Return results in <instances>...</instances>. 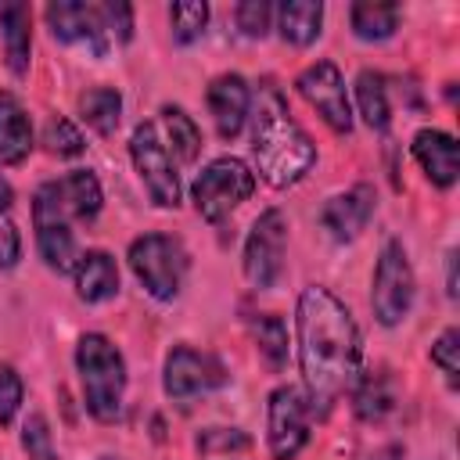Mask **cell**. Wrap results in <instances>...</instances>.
<instances>
[{"label": "cell", "instance_id": "cell-28", "mask_svg": "<svg viewBox=\"0 0 460 460\" xmlns=\"http://www.w3.org/2000/svg\"><path fill=\"white\" fill-rule=\"evenodd\" d=\"M18 259H22V237L14 223V190L0 172V270L18 266Z\"/></svg>", "mask_w": 460, "mask_h": 460}, {"label": "cell", "instance_id": "cell-26", "mask_svg": "<svg viewBox=\"0 0 460 460\" xmlns=\"http://www.w3.org/2000/svg\"><path fill=\"white\" fill-rule=\"evenodd\" d=\"M162 126H165V137H169V144H172V155H176L180 162H194L198 151H201V129H198V122H194L183 108L165 104V108H162Z\"/></svg>", "mask_w": 460, "mask_h": 460}, {"label": "cell", "instance_id": "cell-4", "mask_svg": "<svg viewBox=\"0 0 460 460\" xmlns=\"http://www.w3.org/2000/svg\"><path fill=\"white\" fill-rule=\"evenodd\" d=\"M252 190H255V176L241 158H216L198 172V180L190 187V198H194V208H198L201 219L219 223L241 201H248Z\"/></svg>", "mask_w": 460, "mask_h": 460}, {"label": "cell", "instance_id": "cell-7", "mask_svg": "<svg viewBox=\"0 0 460 460\" xmlns=\"http://www.w3.org/2000/svg\"><path fill=\"white\" fill-rule=\"evenodd\" d=\"M370 305H374L377 323H385V327H395L413 305V270H410L406 248L399 241H388L377 255Z\"/></svg>", "mask_w": 460, "mask_h": 460}, {"label": "cell", "instance_id": "cell-22", "mask_svg": "<svg viewBox=\"0 0 460 460\" xmlns=\"http://www.w3.org/2000/svg\"><path fill=\"white\" fill-rule=\"evenodd\" d=\"M352 406H356V417L359 420H381L388 417V410L395 406V392H392V381L385 370H367L363 377L352 381Z\"/></svg>", "mask_w": 460, "mask_h": 460}, {"label": "cell", "instance_id": "cell-38", "mask_svg": "<svg viewBox=\"0 0 460 460\" xmlns=\"http://www.w3.org/2000/svg\"><path fill=\"white\" fill-rule=\"evenodd\" d=\"M370 460H399V446H392V449H381L377 456H370Z\"/></svg>", "mask_w": 460, "mask_h": 460}, {"label": "cell", "instance_id": "cell-31", "mask_svg": "<svg viewBox=\"0 0 460 460\" xmlns=\"http://www.w3.org/2000/svg\"><path fill=\"white\" fill-rule=\"evenodd\" d=\"M22 446H25L29 460H58L54 438H50V428H47L43 413H29L25 417V424H22Z\"/></svg>", "mask_w": 460, "mask_h": 460}, {"label": "cell", "instance_id": "cell-37", "mask_svg": "<svg viewBox=\"0 0 460 460\" xmlns=\"http://www.w3.org/2000/svg\"><path fill=\"white\" fill-rule=\"evenodd\" d=\"M446 291H449V298H456V252H449V270H446Z\"/></svg>", "mask_w": 460, "mask_h": 460}, {"label": "cell", "instance_id": "cell-8", "mask_svg": "<svg viewBox=\"0 0 460 460\" xmlns=\"http://www.w3.org/2000/svg\"><path fill=\"white\" fill-rule=\"evenodd\" d=\"M129 155H133V165H137V172H140L151 201L158 208H176L180 205V176H176V165H172L169 147L158 140L155 122H140L133 129Z\"/></svg>", "mask_w": 460, "mask_h": 460}, {"label": "cell", "instance_id": "cell-19", "mask_svg": "<svg viewBox=\"0 0 460 460\" xmlns=\"http://www.w3.org/2000/svg\"><path fill=\"white\" fill-rule=\"evenodd\" d=\"M32 14L25 4H4L0 7V36H4V58L14 75L29 72V50H32Z\"/></svg>", "mask_w": 460, "mask_h": 460}, {"label": "cell", "instance_id": "cell-23", "mask_svg": "<svg viewBox=\"0 0 460 460\" xmlns=\"http://www.w3.org/2000/svg\"><path fill=\"white\" fill-rule=\"evenodd\" d=\"M399 18H402V7H399V4H374V0H363V4H352V11H349L352 32H356L359 40H388V36L399 29Z\"/></svg>", "mask_w": 460, "mask_h": 460}, {"label": "cell", "instance_id": "cell-29", "mask_svg": "<svg viewBox=\"0 0 460 460\" xmlns=\"http://www.w3.org/2000/svg\"><path fill=\"white\" fill-rule=\"evenodd\" d=\"M205 22H208V4H198V0L169 4V25L176 43H194L205 32Z\"/></svg>", "mask_w": 460, "mask_h": 460}, {"label": "cell", "instance_id": "cell-18", "mask_svg": "<svg viewBox=\"0 0 460 460\" xmlns=\"http://www.w3.org/2000/svg\"><path fill=\"white\" fill-rule=\"evenodd\" d=\"M32 151V122L22 101L7 90H0V162L22 165Z\"/></svg>", "mask_w": 460, "mask_h": 460}, {"label": "cell", "instance_id": "cell-1", "mask_svg": "<svg viewBox=\"0 0 460 460\" xmlns=\"http://www.w3.org/2000/svg\"><path fill=\"white\" fill-rule=\"evenodd\" d=\"M298 367L309 410L327 413L331 402L359 377L363 341L352 313L327 288H305L298 295Z\"/></svg>", "mask_w": 460, "mask_h": 460}, {"label": "cell", "instance_id": "cell-34", "mask_svg": "<svg viewBox=\"0 0 460 460\" xmlns=\"http://www.w3.org/2000/svg\"><path fill=\"white\" fill-rule=\"evenodd\" d=\"M18 406H22V377L7 363H0V428L14 420Z\"/></svg>", "mask_w": 460, "mask_h": 460}, {"label": "cell", "instance_id": "cell-6", "mask_svg": "<svg viewBox=\"0 0 460 460\" xmlns=\"http://www.w3.org/2000/svg\"><path fill=\"white\" fill-rule=\"evenodd\" d=\"M32 230H36V248H40V259L54 270V273H68L75 270V237H72V216L54 187L43 183L32 198Z\"/></svg>", "mask_w": 460, "mask_h": 460}, {"label": "cell", "instance_id": "cell-36", "mask_svg": "<svg viewBox=\"0 0 460 460\" xmlns=\"http://www.w3.org/2000/svg\"><path fill=\"white\" fill-rule=\"evenodd\" d=\"M101 22L104 29H119V40L133 36V7L129 4H101Z\"/></svg>", "mask_w": 460, "mask_h": 460}, {"label": "cell", "instance_id": "cell-39", "mask_svg": "<svg viewBox=\"0 0 460 460\" xmlns=\"http://www.w3.org/2000/svg\"><path fill=\"white\" fill-rule=\"evenodd\" d=\"M101 460H115V456H101Z\"/></svg>", "mask_w": 460, "mask_h": 460}, {"label": "cell", "instance_id": "cell-5", "mask_svg": "<svg viewBox=\"0 0 460 460\" xmlns=\"http://www.w3.org/2000/svg\"><path fill=\"white\" fill-rule=\"evenodd\" d=\"M129 270L147 288V295L169 302L176 298L183 273H187V252L169 234H144L129 244Z\"/></svg>", "mask_w": 460, "mask_h": 460}, {"label": "cell", "instance_id": "cell-11", "mask_svg": "<svg viewBox=\"0 0 460 460\" xmlns=\"http://www.w3.org/2000/svg\"><path fill=\"white\" fill-rule=\"evenodd\" d=\"M309 402L298 388L284 385L270 395L266 406V438H270V453L273 460H295L298 449L309 442Z\"/></svg>", "mask_w": 460, "mask_h": 460}, {"label": "cell", "instance_id": "cell-32", "mask_svg": "<svg viewBox=\"0 0 460 460\" xmlns=\"http://www.w3.org/2000/svg\"><path fill=\"white\" fill-rule=\"evenodd\" d=\"M270 18H273V7L266 4V0H244V4H237L234 7V22H237V29L244 32V36H266L270 32Z\"/></svg>", "mask_w": 460, "mask_h": 460}, {"label": "cell", "instance_id": "cell-12", "mask_svg": "<svg viewBox=\"0 0 460 460\" xmlns=\"http://www.w3.org/2000/svg\"><path fill=\"white\" fill-rule=\"evenodd\" d=\"M298 93L316 108V115L334 129V133H352V108L345 93V79L334 61H316L295 79Z\"/></svg>", "mask_w": 460, "mask_h": 460}, {"label": "cell", "instance_id": "cell-3", "mask_svg": "<svg viewBox=\"0 0 460 460\" xmlns=\"http://www.w3.org/2000/svg\"><path fill=\"white\" fill-rule=\"evenodd\" d=\"M75 367L83 381L86 410L111 424L122 413V392H126V359L104 334H83L75 345Z\"/></svg>", "mask_w": 460, "mask_h": 460}, {"label": "cell", "instance_id": "cell-2", "mask_svg": "<svg viewBox=\"0 0 460 460\" xmlns=\"http://www.w3.org/2000/svg\"><path fill=\"white\" fill-rule=\"evenodd\" d=\"M248 115H252V155H255L259 176L270 187L298 183L313 169L316 147H313L309 133L291 119L280 90L273 83L259 86L255 111H248Z\"/></svg>", "mask_w": 460, "mask_h": 460}, {"label": "cell", "instance_id": "cell-15", "mask_svg": "<svg viewBox=\"0 0 460 460\" xmlns=\"http://www.w3.org/2000/svg\"><path fill=\"white\" fill-rule=\"evenodd\" d=\"M374 187L370 183H356L345 194H334L323 208H320V223L334 241H352L359 237V230L370 223L374 216Z\"/></svg>", "mask_w": 460, "mask_h": 460}, {"label": "cell", "instance_id": "cell-20", "mask_svg": "<svg viewBox=\"0 0 460 460\" xmlns=\"http://www.w3.org/2000/svg\"><path fill=\"white\" fill-rule=\"evenodd\" d=\"M320 25H323V4L316 0H284L277 7V29L295 47H309L320 36Z\"/></svg>", "mask_w": 460, "mask_h": 460}, {"label": "cell", "instance_id": "cell-33", "mask_svg": "<svg viewBox=\"0 0 460 460\" xmlns=\"http://www.w3.org/2000/svg\"><path fill=\"white\" fill-rule=\"evenodd\" d=\"M456 352H460V334L449 327V331H442V334L435 338V345H431V363L446 374L449 388H456V374H460V359H456Z\"/></svg>", "mask_w": 460, "mask_h": 460}, {"label": "cell", "instance_id": "cell-27", "mask_svg": "<svg viewBox=\"0 0 460 460\" xmlns=\"http://www.w3.org/2000/svg\"><path fill=\"white\" fill-rule=\"evenodd\" d=\"M248 327H252V338L259 341V352L266 356V363L284 367V359H288V327H284V320L273 316V313H262V316H252Z\"/></svg>", "mask_w": 460, "mask_h": 460}, {"label": "cell", "instance_id": "cell-13", "mask_svg": "<svg viewBox=\"0 0 460 460\" xmlns=\"http://www.w3.org/2000/svg\"><path fill=\"white\" fill-rule=\"evenodd\" d=\"M47 25H50V36L58 43H79L93 58L108 54V36H104L108 29L101 22V11L90 7V4H79V0H54V4H47Z\"/></svg>", "mask_w": 460, "mask_h": 460}, {"label": "cell", "instance_id": "cell-24", "mask_svg": "<svg viewBox=\"0 0 460 460\" xmlns=\"http://www.w3.org/2000/svg\"><path fill=\"white\" fill-rule=\"evenodd\" d=\"M79 111H83L90 129L108 137V133H115V126L122 119V93L115 86H93L79 97Z\"/></svg>", "mask_w": 460, "mask_h": 460}, {"label": "cell", "instance_id": "cell-17", "mask_svg": "<svg viewBox=\"0 0 460 460\" xmlns=\"http://www.w3.org/2000/svg\"><path fill=\"white\" fill-rule=\"evenodd\" d=\"M72 277H75V295H79L83 302H90V305L108 302V298H115V291H119V266H115V259H111L108 252H101V248L83 252V255L75 259Z\"/></svg>", "mask_w": 460, "mask_h": 460}, {"label": "cell", "instance_id": "cell-30", "mask_svg": "<svg viewBox=\"0 0 460 460\" xmlns=\"http://www.w3.org/2000/svg\"><path fill=\"white\" fill-rule=\"evenodd\" d=\"M43 144H47V151L50 155H58V158H75V155H83V137H79V129L65 119V115H50L47 119V126H43Z\"/></svg>", "mask_w": 460, "mask_h": 460}, {"label": "cell", "instance_id": "cell-25", "mask_svg": "<svg viewBox=\"0 0 460 460\" xmlns=\"http://www.w3.org/2000/svg\"><path fill=\"white\" fill-rule=\"evenodd\" d=\"M356 104H359V115L370 129H385L388 126V90H385V75L381 72H370L363 68L356 75Z\"/></svg>", "mask_w": 460, "mask_h": 460}, {"label": "cell", "instance_id": "cell-35", "mask_svg": "<svg viewBox=\"0 0 460 460\" xmlns=\"http://www.w3.org/2000/svg\"><path fill=\"white\" fill-rule=\"evenodd\" d=\"M201 453H226V449H248V435L237 428H205L198 435Z\"/></svg>", "mask_w": 460, "mask_h": 460}, {"label": "cell", "instance_id": "cell-9", "mask_svg": "<svg viewBox=\"0 0 460 460\" xmlns=\"http://www.w3.org/2000/svg\"><path fill=\"white\" fill-rule=\"evenodd\" d=\"M284 244H288V219L280 208H266L244 241V277L252 288L266 291L277 284L284 270Z\"/></svg>", "mask_w": 460, "mask_h": 460}, {"label": "cell", "instance_id": "cell-21", "mask_svg": "<svg viewBox=\"0 0 460 460\" xmlns=\"http://www.w3.org/2000/svg\"><path fill=\"white\" fill-rule=\"evenodd\" d=\"M54 187H58V194H61V201H65L72 219L90 223L101 212V183H97V176L90 169H72L61 180H54Z\"/></svg>", "mask_w": 460, "mask_h": 460}, {"label": "cell", "instance_id": "cell-16", "mask_svg": "<svg viewBox=\"0 0 460 460\" xmlns=\"http://www.w3.org/2000/svg\"><path fill=\"white\" fill-rule=\"evenodd\" d=\"M413 158L420 162L424 176L435 183V187H453L456 183V140L442 129H420L410 144Z\"/></svg>", "mask_w": 460, "mask_h": 460}, {"label": "cell", "instance_id": "cell-10", "mask_svg": "<svg viewBox=\"0 0 460 460\" xmlns=\"http://www.w3.org/2000/svg\"><path fill=\"white\" fill-rule=\"evenodd\" d=\"M226 385V367L212 356V352H198L190 345H176L165 356V374H162V388L169 399L176 402H190L205 392H216Z\"/></svg>", "mask_w": 460, "mask_h": 460}, {"label": "cell", "instance_id": "cell-14", "mask_svg": "<svg viewBox=\"0 0 460 460\" xmlns=\"http://www.w3.org/2000/svg\"><path fill=\"white\" fill-rule=\"evenodd\" d=\"M205 101H208V111H212V122H216V133L223 140H234L252 111V93H248V83L234 72L226 75H216L205 90Z\"/></svg>", "mask_w": 460, "mask_h": 460}]
</instances>
